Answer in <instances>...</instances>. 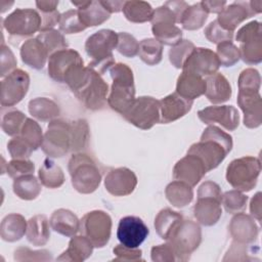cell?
Wrapping results in <instances>:
<instances>
[{
    "instance_id": "cell-20",
    "label": "cell",
    "mask_w": 262,
    "mask_h": 262,
    "mask_svg": "<svg viewBox=\"0 0 262 262\" xmlns=\"http://www.w3.org/2000/svg\"><path fill=\"white\" fill-rule=\"evenodd\" d=\"M199 119L208 125L218 123L228 131H233L239 124V115L232 105H211L198 112Z\"/></svg>"
},
{
    "instance_id": "cell-10",
    "label": "cell",
    "mask_w": 262,
    "mask_h": 262,
    "mask_svg": "<svg viewBox=\"0 0 262 262\" xmlns=\"http://www.w3.org/2000/svg\"><path fill=\"white\" fill-rule=\"evenodd\" d=\"M122 116L135 127L148 130L160 122V102L151 96H140Z\"/></svg>"
},
{
    "instance_id": "cell-16",
    "label": "cell",
    "mask_w": 262,
    "mask_h": 262,
    "mask_svg": "<svg viewBox=\"0 0 262 262\" xmlns=\"http://www.w3.org/2000/svg\"><path fill=\"white\" fill-rule=\"evenodd\" d=\"M84 66L83 59L78 51L74 49H61L49 56L48 74L52 80L64 83L66 77L76 68Z\"/></svg>"
},
{
    "instance_id": "cell-19",
    "label": "cell",
    "mask_w": 262,
    "mask_h": 262,
    "mask_svg": "<svg viewBox=\"0 0 262 262\" xmlns=\"http://www.w3.org/2000/svg\"><path fill=\"white\" fill-rule=\"evenodd\" d=\"M237 104L244 113V124L248 128H258L262 123V101L259 90L238 89Z\"/></svg>"
},
{
    "instance_id": "cell-5",
    "label": "cell",
    "mask_w": 262,
    "mask_h": 262,
    "mask_svg": "<svg viewBox=\"0 0 262 262\" xmlns=\"http://www.w3.org/2000/svg\"><path fill=\"white\" fill-rule=\"evenodd\" d=\"M73 187L80 193H91L101 181V173L90 156L82 152L73 155L68 165Z\"/></svg>"
},
{
    "instance_id": "cell-13",
    "label": "cell",
    "mask_w": 262,
    "mask_h": 262,
    "mask_svg": "<svg viewBox=\"0 0 262 262\" xmlns=\"http://www.w3.org/2000/svg\"><path fill=\"white\" fill-rule=\"evenodd\" d=\"M236 41L239 42L241 58L248 64H257L262 61L261 25L257 20L243 26L236 33Z\"/></svg>"
},
{
    "instance_id": "cell-7",
    "label": "cell",
    "mask_w": 262,
    "mask_h": 262,
    "mask_svg": "<svg viewBox=\"0 0 262 262\" xmlns=\"http://www.w3.org/2000/svg\"><path fill=\"white\" fill-rule=\"evenodd\" d=\"M261 172V162L256 157H242L230 162L226 169V180L242 192L252 190Z\"/></svg>"
},
{
    "instance_id": "cell-32",
    "label": "cell",
    "mask_w": 262,
    "mask_h": 262,
    "mask_svg": "<svg viewBox=\"0 0 262 262\" xmlns=\"http://www.w3.org/2000/svg\"><path fill=\"white\" fill-rule=\"evenodd\" d=\"M27 224L28 222L20 214L12 213L5 216L0 226L1 238L9 243L20 239L26 234Z\"/></svg>"
},
{
    "instance_id": "cell-15",
    "label": "cell",
    "mask_w": 262,
    "mask_h": 262,
    "mask_svg": "<svg viewBox=\"0 0 262 262\" xmlns=\"http://www.w3.org/2000/svg\"><path fill=\"white\" fill-rule=\"evenodd\" d=\"M30 86V76L27 72L16 69L3 78L1 82V105L13 106L27 94Z\"/></svg>"
},
{
    "instance_id": "cell-22",
    "label": "cell",
    "mask_w": 262,
    "mask_h": 262,
    "mask_svg": "<svg viewBox=\"0 0 262 262\" xmlns=\"http://www.w3.org/2000/svg\"><path fill=\"white\" fill-rule=\"evenodd\" d=\"M136 185V175L133 171L125 167L111 170L104 178V186L106 190L115 196H124L130 194L133 192Z\"/></svg>"
},
{
    "instance_id": "cell-40",
    "label": "cell",
    "mask_w": 262,
    "mask_h": 262,
    "mask_svg": "<svg viewBox=\"0 0 262 262\" xmlns=\"http://www.w3.org/2000/svg\"><path fill=\"white\" fill-rule=\"evenodd\" d=\"M208 12L202 7L201 2L188 6L181 15L179 24L184 30H199L208 18Z\"/></svg>"
},
{
    "instance_id": "cell-41",
    "label": "cell",
    "mask_w": 262,
    "mask_h": 262,
    "mask_svg": "<svg viewBox=\"0 0 262 262\" xmlns=\"http://www.w3.org/2000/svg\"><path fill=\"white\" fill-rule=\"evenodd\" d=\"M138 55L147 66H156L162 60L163 45L154 38L143 39L139 43Z\"/></svg>"
},
{
    "instance_id": "cell-4",
    "label": "cell",
    "mask_w": 262,
    "mask_h": 262,
    "mask_svg": "<svg viewBox=\"0 0 262 262\" xmlns=\"http://www.w3.org/2000/svg\"><path fill=\"white\" fill-rule=\"evenodd\" d=\"M118 34L113 30L103 29L87 38L85 50L91 61L88 67L102 75L115 64L113 50L117 48Z\"/></svg>"
},
{
    "instance_id": "cell-17",
    "label": "cell",
    "mask_w": 262,
    "mask_h": 262,
    "mask_svg": "<svg viewBox=\"0 0 262 262\" xmlns=\"http://www.w3.org/2000/svg\"><path fill=\"white\" fill-rule=\"evenodd\" d=\"M219 67L220 61L216 52L209 48L195 47L183 63L182 71L204 77L217 73Z\"/></svg>"
},
{
    "instance_id": "cell-21",
    "label": "cell",
    "mask_w": 262,
    "mask_h": 262,
    "mask_svg": "<svg viewBox=\"0 0 262 262\" xmlns=\"http://www.w3.org/2000/svg\"><path fill=\"white\" fill-rule=\"evenodd\" d=\"M206 173L207 170L202 160L190 154L179 160L173 168V178L183 181L191 187L195 186Z\"/></svg>"
},
{
    "instance_id": "cell-24",
    "label": "cell",
    "mask_w": 262,
    "mask_h": 262,
    "mask_svg": "<svg viewBox=\"0 0 262 262\" xmlns=\"http://www.w3.org/2000/svg\"><path fill=\"white\" fill-rule=\"evenodd\" d=\"M228 229L233 241L242 244L253 243L259 233V228L254 218L243 212L234 215L229 223Z\"/></svg>"
},
{
    "instance_id": "cell-64",
    "label": "cell",
    "mask_w": 262,
    "mask_h": 262,
    "mask_svg": "<svg viewBox=\"0 0 262 262\" xmlns=\"http://www.w3.org/2000/svg\"><path fill=\"white\" fill-rule=\"evenodd\" d=\"M57 5L58 1H36V6L41 12L55 10Z\"/></svg>"
},
{
    "instance_id": "cell-62",
    "label": "cell",
    "mask_w": 262,
    "mask_h": 262,
    "mask_svg": "<svg viewBox=\"0 0 262 262\" xmlns=\"http://www.w3.org/2000/svg\"><path fill=\"white\" fill-rule=\"evenodd\" d=\"M250 211L254 218L257 219V221H261V192L258 191L253 199L251 200L250 204Z\"/></svg>"
},
{
    "instance_id": "cell-47",
    "label": "cell",
    "mask_w": 262,
    "mask_h": 262,
    "mask_svg": "<svg viewBox=\"0 0 262 262\" xmlns=\"http://www.w3.org/2000/svg\"><path fill=\"white\" fill-rule=\"evenodd\" d=\"M195 48L194 44L189 40H181L178 44L172 46L169 51L170 62L176 69H182L188 55Z\"/></svg>"
},
{
    "instance_id": "cell-14",
    "label": "cell",
    "mask_w": 262,
    "mask_h": 262,
    "mask_svg": "<svg viewBox=\"0 0 262 262\" xmlns=\"http://www.w3.org/2000/svg\"><path fill=\"white\" fill-rule=\"evenodd\" d=\"M262 1H235L223 8L218 14L217 21L224 30L233 32L241 23L260 13Z\"/></svg>"
},
{
    "instance_id": "cell-1",
    "label": "cell",
    "mask_w": 262,
    "mask_h": 262,
    "mask_svg": "<svg viewBox=\"0 0 262 262\" xmlns=\"http://www.w3.org/2000/svg\"><path fill=\"white\" fill-rule=\"evenodd\" d=\"M64 83L88 110H102L107 103V83L88 66L74 69L66 77Z\"/></svg>"
},
{
    "instance_id": "cell-55",
    "label": "cell",
    "mask_w": 262,
    "mask_h": 262,
    "mask_svg": "<svg viewBox=\"0 0 262 262\" xmlns=\"http://www.w3.org/2000/svg\"><path fill=\"white\" fill-rule=\"evenodd\" d=\"M51 255L50 252L46 250L42 251H32L29 248L20 247L15 250L14 252V260L16 261H47L51 260Z\"/></svg>"
},
{
    "instance_id": "cell-9",
    "label": "cell",
    "mask_w": 262,
    "mask_h": 262,
    "mask_svg": "<svg viewBox=\"0 0 262 262\" xmlns=\"http://www.w3.org/2000/svg\"><path fill=\"white\" fill-rule=\"evenodd\" d=\"M41 15L31 8H16L2 20L3 28L9 34L10 40L17 42L26 37H30L41 29Z\"/></svg>"
},
{
    "instance_id": "cell-38",
    "label": "cell",
    "mask_w": 262,
    "mask_h": 262,
    "mask_svg": "<svg viewBox=\"0 0 262 262\" xmlns=\"http://www.w3.org/2000/svg\"><path fill=\"white\" fill-rule=\"evenodd\" d=\"M13 192L21 200H35L41 192V184L33 174L19 176L13 180Z\"/></svg>"
},
{
    "instance_id": "cell-46",
    "label": "cell",
    "mask_w": 262,
    "mask_h": 262,
    "mask_svg": "<svg viewBox=\"0 0 262 262\" xmlns=\"http://www.w3.org/2000/svg\"><path fill=\"white\" fill-rule=\"evenodd\" d=\"M19 135L33 147L34 150L41 146L44 136L39 124L30 118H27Z\"/></svg>"
},
{
    "instance_id": "cell-2",
    "label": "cell",
    "mask_w": 262,
    "mask_h": 262,
    "mask_svg": "<svg viewBox=\"0 0 262 262\" xmlns=\"http://www.w3.org/2000/svg\"><path fill=\"white\" fill-rule=\"evenodd\" d=\"M232 148V137L217 126H208L199 142L193 143L187 154L196 156L204 163L207 172L215 169Z\"/></svg>"
},
{
    "instance_id": "cell-50",
    "label": "cell",
    "mask_w": 262,
    "mask_h": 262,
    "mask_svg": "<svg viewBox=\"0 0 262 262\" xmlns=\"http://www.w3.org/2000/svg\"><path fill=\"white\" fill-rule=\"evenodd\" d=\"M139 43L130 34L126 32L118 33L117 50L126 57H134L138 54Z\"/></svg>"
},
{
    "instance_id": "cell-59",
    "label": "cell",
    "mask_w": 262,
    "mask_h": 262,
    "mask_svg": "<svg viewBox=\"0 0 262 262\" xmlns=\"http://www.w3.org/2000/svg\"><path fill=\"white\" fill-rule=\"evenodd\" d=\"M41 29L40 32L52 30V28L59 23L60 19V13L57 11V9L52 10V11H47V12H41Z\"/></svg>"
},
{
    "instance_id": "cell-35",
    "label": "cell",
    "mask_w": 262,
    "mask_h": 262,
    "mask_svg": "<svg viewBox=\"0 0 262 262\" xmlns=\"http://www.w3.org/2000/svg\"><path fill=\"white\" fill-rule=\"evenodd\" d=\"M29 113L42 122L52 121L60 114L59 105L52 99L37 97L29 102Z\"/></svg>"
},
{
    "instance_id": "cell-28",
    "label": "cell",
    "mask_w": 262,
    "mask_h": 262,
    "mask_svg": "<svg viewBox=\"0 0 262 262\" xmlns=\"http://www.w3.org/2000/svg\"><path fill=\"white\" fill-rule=\"evenodd\" d=\"M20 57L25 64L35 70H41L49 58V54L42 42L34 38L24 42L20 47Z\"/></svg>"
},
{
    "instance_id": "cell-34",
    "label": "cell",
    "mask_w": 262,
    "mask_h": 262,
    "mask_svg": "<svg viewBox=\"0 0 262 262\" xmlns=\"http://www.w3.org/2000/svg\"><path fill=\"white\" fill-rule=\"evenodd\" d=\"M165 194L168 202L176 208H183L187 206L193 198L192 187L179 180H174L169 183L166 186Z\"/></svg>"
},
{
    "instance_id": "cell-8",
    "label": "cell",
    "mask_w": 262,
    "mask_h": 262,
    "mask_svg": "<svg viewBox=\"0 0 262 262\" xmlns=\"http://www.w3.org/2000/svg\"><path fill=\"white\" fill-rule=\"evenodd\" d=\"M150 21L155 39L162 45L174 46L181 41L182 31L175 25L177 24V16L168 2L154 10Z\"/></svg>"
},
{
    "instance_id": "cell-31",
    "label": "cell",
    "mask_w": 262,
    "mask_h": 262,
    "mask_svg": "<svg viewBox=\"0 0 262 262\" xmlns=\"http://www.w3.org/2000/svg\"><path fill=\"white\" fill-rule=\"evenodd\" d=\"M93 248V244L85 235H75L71 238L68 249L56 260L81 262L91 256Z\"/></svg>"
},
{
    "instance_id": "cell-52",
    "label": "cell",
    "mask_w": 262,
    "mask_h": 262,
    "mask_svg": "<svg viewBox=\"0 0 262 262\" xmlns=\"http://www.w3.org/2000/svg\"><path fill=\"white\" fill-rule=\"evenodd\" d=\"M34 170V163L28 159H12L6 166V173L13 179L23 175L33 174Z\"/></svg>"
},
{
    "instance_id": "cell-27",
    "label": "cell",
    "mask_w": 262,
    "mask_h": 262,
    "mask_svg": "<svg viewBox=\"0 0 262 262\" xmlns=\"http://www.w3.org/2000/svg\"><path fill=\"white\" fill-rule=\"evenodd\" d=\"M205 91L206 80L203 79V77L182 71L177 79L176 93L185 99L193 101L195 98L205 94Z\"/></svg>"
},
{
    "instance_id": "cell-58",
    "label": "cell",
    "mask_w": 262,
    "mask_h": 262,
    "mask_svg": "<svg viewBox=\"0 0 262 262\" xmlns=\"http://www.w3.org/2000/svg\"><path fill=\"white\" fill-rule=\"evenodd\" d=\"M150 256L152 261H160V262H166V261H175V253L170 245H158L151 248Z\"/></svg>"
},
{
    "instance_id": "cell-45",
    "label": "cell",
    "mask_w": 262,
    "mask_h": 262,
    "mask_svg": "<svg viewBox=\"0 0 262 262\" xmlns=\"http://www.w3.org/2000/svg\"><path fill=\"white\" fill-rule=\"evenodd\" d=\"M248 202V196L245 195L242 191L233 189L226 191L222 194L221 203L224 206V209L227 213L236 214L243 212L246 209Z\"/></svg>"
},
{
    "instance_id": "cell-33",
    "label": "cell",
    "mask_w": 262,
    "mask_h": 262,
    "mask_svg": "<svg viewBox=\"0 0 262 262\" xmlns=\"http://www.w3.org/2000/svg\"><path fill=\"white\" fill-rule=\"evenodd\" d=\"M48 219L45 215H35L27 224L26 236L33 246H44L50 237Z\"/></svg>"
},
{
    "instance_id": "cell-30",
    "label": "cell",
    "mask_w": 262,
    "mask_h": 262,
    "mask_svg": "<svg viewBox=\"0 0 262 262\" xmlns=\"http://www.w3.org/2000/svg\"><path fill=\"white\" fill-rule=\"evenodd\" d=\"M232 94L231 86L228 80L220 73L208 76L206 79L205 95L209 101L214 104L227 101Z\"/></svg>"
},
{
    "instance_id": "cell-49",
    "label": "cell",
    "mask_w": 262,
    "mask_h": 262,
    "mask_svg": "<svg viewBox=\"0 0 262 262\" xmlns=\"http://www.w3.org/2000/svg\"><path fill=\"white\" fill-rule=\"evenodd\" d=\"M59 30L63 34H76L82 32L86 27L82 24L77 9H71L63 12L59 19Z\"/></svg>"
},
{
    "instance_id": "cell-36",
    "label": "cell",
    "mask_w": 262,
    "mask_h": 262,
    "mask_svg": "<svg viewBox=\"0 0 262 262\" xmlns=\"http://www.w3.org/2000/svg\"><path fill=\"white\" fill-rule=\"evenodd\" d=\"M122 10L125 17L129 21L135 24L150 21L154 15L151 5L145 1L139 0L126 1Z\"/></svg>"
},
{
    "instance_id": "cell-61",
    "label": "cell",
    "mask_w": 262,
    "mask_h": 262,
    "mask_svg": "<svg viewBox=\"0 0 262 262\" xmlns=\"http://www.w3.org/2000/svg\"><path fill=\"white\" fill-rule=\"evenodd\" d=\"M202 7L208 13H220L226 5L225 1H202Z\"/></svg>"
},
{
    "instance_id": "cell-51",
    "label": "cell",
    "mask_w": 262,
    "mask_h": 262,
    "mask_svg": "<svg viewBox=\"0 0 262 262\" xmlns=\"http://www.w3.org/2000/svg\"><path fill=\"white\" fill-rule=\"evenodd\" d=\"M7 149L12 159H29L34 151L33 147L20 135H16L9 140Z\"/></svg>"
},
{
    "instance_id": "cell-18",
    "label": "cell",
    "mask_w": 262,
    "mask_h": 262,
    "mask_svg": "<svg viewBox=\"0 0 262 262\" xmlns=\"http://www.w3.org/2000/svg\"><path fill=\"white\" fill-rule=\"evenodd\" d=\"M149 233L143 220L136 216H125L119 221L117 237L121 245L128 248H138Z\"/></svg>"
},
{
    "instance_id": "cell-26",
    "label": "cell",
    "mask_w": 262,
    "mask_h": 262,
    "mask_svg": "<svg viewBox=\"0 0 262 262\" xmlns=\"http://www.w3.org/2000/svg\"><path fill=\"white\" fill-rule=\"evenodd\" d=\"M72 4L77 6L79 17L86 28L99 26L111 16L101 1H72Z\"/></svg>"
},
{
    "instance_id": "cell-11",
    "label": "cell",
    "mask_w": 262,
    "mask_h": 262,
    "mask_svg": "<svg viewBox=\"0 0 262 262\" xmlns=\"http://www.w3.org/2000/svg\"><path fill=\"white\" fill-rule=\"evenodd\" d=\"M80 230L95 248L104 247L111 237V216L101 210L88 212L80 221Z\"/></svg>"
},
{
    "instance_id": "cell-63",
    "label": "cell",
    "mask_w": 262,
    "mask_h": 262,
    "mask_svg": "<svg viewBox=\"0 0 262 262\" xmlns=\"http://www.w3.org/2000/svg\"><path fill=\"white\" fill-rule=\"evenodd\" d=\"M125 2L126 1H101L102 5L110 13L121 11L123 9Z\"/></svg>"
},
{
    "instance_id": "cell-56",
    "label": "cell",
    "mask_w": 262,
    "mask_h": 262,
    "mask_svg": "<svg viewBox=\"0 0 262 262\" xmlns=\"http://www.w3.org/2000/svg\"><path fill=\"white\" fill-rule=\"evenodd\" d=\"M115 261H141L142 252L138 248H128L123 245H118L113 250Z\"/></svg>"
},
{
    "instance_id": "cell-25",
    "label": "cell",
    "mask_w": 262,
    "mask_h": 262,
    "mask_svg": "<svg viewBox=\"0 0 262 262\" xmlns=\"http://www.w3.org/2000/svg\"><path fill=\"white\" fill-rule=\"evenodd\" d=\"M221 200L215 196H198L193 208L195 219L205 226H212L222 215Z\"/></svg>"
},
{
    "instance_id": "cell-44",
    "label": "cell",
    "mask_w": 262,
    "mask_h": 262,
    "mask_svg": "<svg viewBox=\"0 0 262 262\" xmlns=\"http://www.w3.org/2000/svg\"><path fill=\"white\" fill-rule=\"evenodd\" d=\"M26 120L27 117L20 111L11 110L3 116L1 128L5 134L9 136H16L20 133Z\"/></svg>"
},
{
    "instance_id": "cell-60",
    "label": "cell",
    "mask_w": 262,
    "mask_h": 262,
    "mask_svg": "<svg viewBox=\"0 0 262 262\" xmlns=\"http://www.w3.org/2000/svg\"><path fill=\"white\" fill-rule=\"evenodd\" d=\"M198 196H215L222 199V192L216 182L205 181L198 189Z\"/></svg>"
},
{
    "instance_id": "cell-43",
    "label": "cell",
    "mask_w": 262,
    "mask_h": 262,
    "mask_svg": "<svg viewBox=\"0 0 262 262\" xmlns=\"http://www.w3.org/2000/svg\"><path fill=\"white\" fill-rule=\"evenodd\" d=\"M36 38L41 41L42 44L45 46L49 56L52 53L61 49H66L68 47V43L63 35L54 29L40 32V34Z\"/></svg>"
},
{
    "instance_id": "cell-3",
    "label": "cell",
    "mask_w": 262,
    "mask_h": 262,
    "mask_svg": "<svg viewBox=\"0 0 262 262\" xmlns=\"http://www.w3.org/2000/svg\"><path fill=\"white\" fill-rule=\"evenodd\" d=\"M113 80L107 104L115 112L123 115L135 100V86L132 70L125 63H115L110 69Z\"/></svg>"
},
{
    "instance_id": "cell-53",
    "label": "cell",
    "mask_w": 262,
    "mask_h": 262,
    "mask_svg": "<svg viewBox=\"0 0 262 262\" xmlns=\"http://www.w3.org/2000/svg\"><path fill=\"white\" fill-rule=\"evenodd\" d=\"M204 33L206 38L210 42L215 43L217 45L225 41H232V38H233V32H229L221 28L217 19L213 20L210 25H208Z\"/></svg>"
},
{
    "instance_id": "cell-29",
    "label": "cell",
    "mask_w": 262,
    "mask_h": 262,
    "mask_svg": "<svg viewBox=\"0 0 262 262\" xmlns=\"http://www.w3.org/2000/svg\"><path fill=\"white\" fill-rule=\"evenodd\" d=\"M50 227L55 232L73 237L80 230V221L78 217L68 209L55 210L49 220Z\"/></svg>"
},
{
    "instance_id": "cell-54",
    "label": "cell",
    "mask_w": 262,
    "mask_h": 262,
    "mask_svg": "<svg viewBox=\"0 0 262 262\" xmlns=\"http://www.w3.org/2000/svg\"><path fill=\"white\" fill-rule=\"evenodd\" d=\"M238 89H255L259 90L261 85V77L257 70L249 68L244 70L237 80Z\"/></svg>"
},
{
    "instance_id": "cell-37",
    "label": "cell",
    "mask_w": 262,
    "mask_h": 262,
    "mask_svg": "<svg viewBox=\"0 0 262 262\" xmlns=\"http://www.w3.org/2000/svg\"><path fill=\"white\" fill-rule=\"evenodd\" d=\"M38 175L40 182L48 188H57L64 182V175L61 168L49 158L43 161Z\"/></svg>"
},
{
    "instance_id": "cell-57",
    "label": "cell",
    "mask_w": 262,
    "mask_h": 262,
    "mask_svg": "<svg viewBox=\"0 0 262 262\" xmlns=\"http://www.w3.org/2000/svg\"><path fill=\"white\" fill-rule=\"evenodd\" d=\"M16 59L14 54L10 50L8 46H6L3 42L1 45V72L0 75L2 78H5L11 72H13L16 67Z\"/></svg>"
},
{
    "instance_id": "cell-42",
    "label": "cell",
    "mask_w": 262,
    "mask_h": 262,
    "mask_svg": "<svg viewBox=\"0 0 262 262\" xmlns=\"http://www.w3.org/2000/svg\"><path fill=\"white\" fill-rule=\"evenodd\" d=\"M89 126L83 119L71 123V151L80 152L88 146Z\"/></svg>"
},
{
    "instance_id": "cell-6",
    "label": "cell",
    "mask_w": 262,
    "mask_h": 262,
    "mask_svg": "<svg viewBox=\"0 0 262 262\" xmlns=\"http://www.w3.org/2000/svg\"><path fill=\"white\" fill-rule=\"evenodd\" d=\"M167 244L175 253L176 260L186 261L202 242V230L198 223L182 219L170 232Z\"/></svg>"
},
{
    "instance_id": "cell-48",
    "label": "cell",
    "mask_w": 262,
    "mask_h": 262,
    "mask_svg": "<svg viewBox=\"0 0 262 262\" xmlns=\"http://www.w3.org/2000/svg\"><path fill=\"white\" fill-rule=\"evenodd\" d=\"M216 54L220 61V66L222 67H232L241 58L238 47H236L232 41L219 43L217 45Z\"/></svg>"
},
{
    "instance_id": "cell-23",
    "label": "cell",
    "mask_w": 262,
    "mask_h": 262,
    "mask_svg": "<svg viewBox=\"0 0 262 262\" xmlns=\"http://www.w3.org/2000/svg\"><path fill=\"white\" fill-rule=\"evenodd\" d=\"M160 102V123L168 124L185 116L192 106L193 101L181 97L178 93H171Z\"/></svg>"
},
{
    "instance_id": "cell-12",
    "label": "cell",
    "mask_w": 262,
    "mask_h": 262,
    "mask_svg": "<svg viewBox=\"0 0 262 262\" xmlns=\"http://www.w3.org/2000/svg\"><path fill=\"white\" fill-rule=\"evenodd\" d=\"M41 148L49 157H63L71 150V124L63 120L50 121Z\"/></svg>"
},
{
    "instance_id": "cell-39",
    "label": "cell",
    "mask_w": 262,
    "mask_h": 262,
    "mask_svg": "<svg viewBox=\"0 0 262 262\" xmlns=\"http://www.w3.org/2000/svg\"><path fill=\"white\" fill-rule=\"evenodd\" d=\"M182 219L183 217L179 213L172 211L169 208H165L161 210L155 218V228L158 234L166 241L170 232Z\"/></svg>"
}]
</instances>
